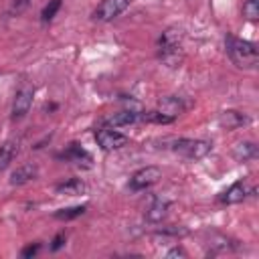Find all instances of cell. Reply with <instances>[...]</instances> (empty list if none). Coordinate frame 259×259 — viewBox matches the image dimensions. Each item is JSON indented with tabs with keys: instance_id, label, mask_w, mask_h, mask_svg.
<instances>
[{
	"instance_id": "1",
	"label": "cell",
	"mask_w": 259,
	"mask_h": 259,
	"mask_svg": "<svg viewBox=\"0 0 259 259\" xmlns=\"http://www.w3.org/2000/svg\"><path fill=\"white\" fill-rule=\"evenodd\" d=\"M227 53L229 59L239 67V69H253L259 63V53L257 47L249 40L237 38V36H227Z\"/></svg>"
},
{
	"instance_id": "2",
	"label": "cell",
	"mask_w": 259,
	"mask_h": 259,
	"mask_svg": "<svg viewBox=\"0 0 259 259\" xmlns=\"http://www.w3.org/2000/svg\"><path fill=\"white\" fill-rule=\"evenodd\" d=\"M158 47H160V59L168 67L180 65V61H182V34H180V30H174V28L164 30Z\"/></svg>"
},
{
	"instance_id": "3",
	"label": "cell",
	"mask_w": 259,
	"mask_h": 259,
	"mask_svg": "<svg viewBox=\"0 0 259 259\" xmlns=\"http://www.w3.org/2000/svg\"><path fill=\"white\" fill-rule=\"evenodd\" d=\"M172 150L188 160H198L210 152V142L206 140H192V138H180L172 144Z\"/></svg>"
},
{
	"instance_id": "4",
	"label": "cell",
	"mask_w": 259,
	"mask_h": 259,
	"mask_svg": "<svg viewBox=\"0 0 259 259\" xmlns=\"http://www.w3.org/2000/svg\"><path fill=\"white\" fill-rule=\"evenodd\" d=\"M130 4H132V0H101L99 6H97L95 12H93V18L99 20V22L113 20V18H117L123 10H127Z\"/></svg>"
},
{
	"instance_id": "5",
	"label": "cell",
	"mask_w": 259,
	"mask_h": 259,
	"mask_svg": "<svg viewBox=\"0 0 259 259\" xmlns=\"http://www.w3.org/2000/svg\"><path fill=\"white\" fill-rule=\"evenodd\" d=\"M160 178H162V170L158 166H146L130 178V188L132 190H146V188L154 186Z\"/></svg>"
},
{
	"instance_id": "6",
	"label": "cell",
	"mask_w": 259,
	"mask_h": 259,
	"mask_svg": "<svg viewBox=\"0 0 259 259\" xmlns=\"http://www.w3.org/2000/svg\"><path fill=\"white\" fill-rule=\"evenodd\" d=\"M95 140H97V144L101 146V150H105V152H109V150H119V148L127 146V142H130L127 136H123V134H119V132H115V130H111V127L99 130V132L95 134Z\"/></svg>"
},
{
	"instance_id": "7",
	"label": "cell",
	"mask_w": 259,
	"mask_h": 259,
	"mask_svg": "<svg viewBox=\"0 0 259 259\" xmlns=\"http://www.w3.org/2000/svg\"><path fill=\"white\" fill-rule=\"evenodd\" d=\"M32 97H34V89L32 87H22L18 89L14 101H12V119H22L30 105H32Z\"/></svg>"
},
{
	"instance_id": "8",
	"label": "cell",
	"mask_w": 259,
	"mask_h": 259,
	"mask_svg": "<svg viewBox=\"0 0 259 259\" xmlns=\"http://www.w3.org/2000/svg\"><path fill=\"white\" fill-rule=\"evenodd\" d=\"M249 192H251L249 184H247L245 180H239V182L231 184L225 192H221L219 200H221L223 204H237V202H243V200L247 198V194H249Z\"/></svg>"
},
{
	"instance_id": "9",
	"label": "cell",
	"mask_w": 259,
	"mask_h": 259,
	"mask_svg": "<svg viewBox=\"0 0 259 259\" xmlns=\"http://www.w3.org/2000/svg\"><path fill=\"white\" fill-rule=\"evenodd\" d=\"M251 119L245 115V113H241V111H235V109H227V111H223L221 115H219V125L223 127V130H237V127H241V125H247Z\"/></svg>"
},
{
	"instance_id": "10",
	"label": "cell",
	"mask_w": 259,
	"mask_h": 259,
	"mask_svg": "<svg viewBox=\"0 0 259 259\" xmlns=\"http://www.w3.org/2000/svg\"><path fill=\"white\" fill-rule=\"evenodd\" d=\"M140 111H134V109H123V111H117L113 115H109L105 119V123L109 127H121V125H132L136 121H140Z\"/></svg>"
},
{
	"instance_id": "11",
	"label": "cell",
	"mask_w": 259,
	"mask_h": 259,
	"mask_svg": "<svg viewBox=\"0 0 259 259\" xmlns=\"http://www.w3.org/2000/svg\"><path fill=\"white\" fill-rule=\"evenodd\" d=\"M36 166L34 164H22V166H18L12 174H10V184L12 186H20V184H26V182H30L34 176H36Z\"/></svg>"
},
{
	"instance_id": "12",
	"label": "cell",
	"mask_w": 259,
	"mask_h": 259,
	"mask_svg": "<svg viewBox=\"0 0 259 259\" xmlns=\"http://www.w3.org/2000/svg\"><path fill=\"white\" fill-rule=\"evenodd\" d=\"M16 154H18V142L16 140H8L0 146V174L8 168V164L14 160Z\"/></svg>"
},
{
	"instance_id": "13",
	"label": "cell",
	"mask_w": 259,
	"mask_h": 259,
	"mask_svg": "<svg viewBox=\"0 0 259 259\" xmlns=\"http://www.w3.org/2000/svg\"><path fill=\"white\" fill-rule=\"evenodd\" d=\"M55 190H57V194L77 196V194H83V192L87 190V186H85V182H83V180H79V178H71V180H67V182L59 184Z\"/></svg>"
},
{
	"instance_id": "14",
	"label": "cell",
	"mask_w": 259,
	"mask_h": 259,
	"mask_svg": "<svg viewBox=\"0 0 259 259\" xmlns=\"http://www.w3.org/2000/svg\"><path fill=\"white\" fill-rule=\"evenodd\" d=\"M233 156L235 160L239 162H247V160H253L257 156V146L253 142H239L233 150Z\"/></svg>"
},
{
	"instance_id": "15",
	"label": "cell",
	"mask_w": 259,
	"mask_h": 259,
	"mask_svg": "<svg viewBox=\"0 0 259 259\" xmlns=\"http://www.w3.org/2000/svg\"><path fill=\"white\" fill-rule=\"evenodd\" d=\"M168 206H170V202H168V200H164V198L154 200V204H152V206L148 208V212H146V219H148L150 223H160V221L166 217Z\"/></svg>"
},
{
	"instance_id": "16",
	"label": "cell",
	"mask_w": 259,
	"mask_h": 259,
	"mask_svg": "<svg viewBox=\"0 0 259 259\" xmlns=\"http://www.w3.org/2000/svg\"><path fill=\"white\" fill-rule=\"evenodd\" d=\"M160 107H162V111L164 113H168V115H178V113H182L184 109H186V103H182V99L180 97H166V99H162L160 101Z\"/></svg>"
},
{
	"instance_id": "17",
	"label": "cell",
	"mask_w": 259,
	"mask_h": 259,
	"mask_svg": "<svg viewBox=\"0 0 259 259\" xmlns=\"http://www.w3.org/2000/svg\"><path fill=\"white\" fill-rule=\"evenodd\" d=\"M142 121H148V123H172L176 117L174 115H168L164 111H146L140 115Z\"/></svg>"
},
{
	"instance_id": "18",
	"label": "cell",
	"mask_w": 259,
	"mask_h": 259,
	"mask_svg": "<svg viewBox=\"0 0 259 259\" xmlns=\"http://www.w3.org/2000/svg\"><path fill=\"white\" fill-rule=\"evenodd\" d=\"M63 158H67V160H73V162H77V164H81V160H85V162H89V154L83 150V148H79L77 144H71V148L63 154Z\"/></svg>"
},
{
	"instance_id": "19",
	"label": "cell",
	"mask_w": 259,
	"mask_h": 259,
	"mask_svg": "<svg viewBox=\"0 0 259 259\" xmlns=\"http://www.w3.org/2000/svg\"><path fill=\"white\" fill-rule=\"evenodd\" d=\"M83 212H85V206H69V208L57 210L55 217L61 219V221H69V219H75V217H79V214H83Z\"/></svg>"
},
{
	"instance_id": "20",
	"label": "cell",
	"mask_w": 259,
	"mask_h": 259,
	"mask_svg": "<svg viewBox=\"0 0 259 259\" xmlns=\"http://www.w3.org/2000/svg\"><path fill=\"white\" fill-rule=\"evenodd\" d=\"M59 8H61V0H49V4L42 8V22H49V20H53L55 18V14L59 12Z\"/></svg>"
},
{
	"instance_id": "21",
	"label": "cell",
	"mask_w": 259,
	"mask_h": 259,
	"mask_svg": "<svg viewBox=\"0 0 259 259\" xmlns=\"http://www.w3.org/2000/svg\"><path fill=\"white\" fill-rule=\"evenodd\" d=\"M243 14L249 20H257V16H259V2L257 0H247L243 4Z\"/></svg>"
},
{
	"instance_id": "22",
	"label": "cell",
	"mask_w": 259,
	"mask_h": 259,
	"mask_svg": "<svg viewBox=\"0 0 259 259\" xmlns=\"http://www.w3.org/2000/svg\"><path fill=\"white\" fill-rule=\"evenodd\" d=\"M166 257H186V253H184V249L174 247L172 251H168V253H166Z\"/></svg>"
},
{
	"instance_id": "23",
	"label": "cell",
	"mask_w": 259,
	"mask_h": 259,
	"mask_svg": "<svg viewBox=\"0 0 259 259\" xmlns=\"http://www.w3.org/2000/svg\"><path fill=\"white\" fill-rule=\"evenodd\" d=\"M36 251H38V245H30V247H26V249L22 251V255H24V257H30V255H34Z\"/></svg>"
},
{
	"instance_id": "24",
	"label": "cell",
	"mask_w": 259,
	"mask_h": 259,
	"mask_svg": "<svg viewBox=\"0 0 259 259\" xmlns=\"http://www.w3.org/2000/svg\"><path fill=\"white\" fill-rule=\"evenodd\" d=\"M63 245V235H59L57 239H55V243H53V249H59Z\"/></svg>"
}]
</instances>
